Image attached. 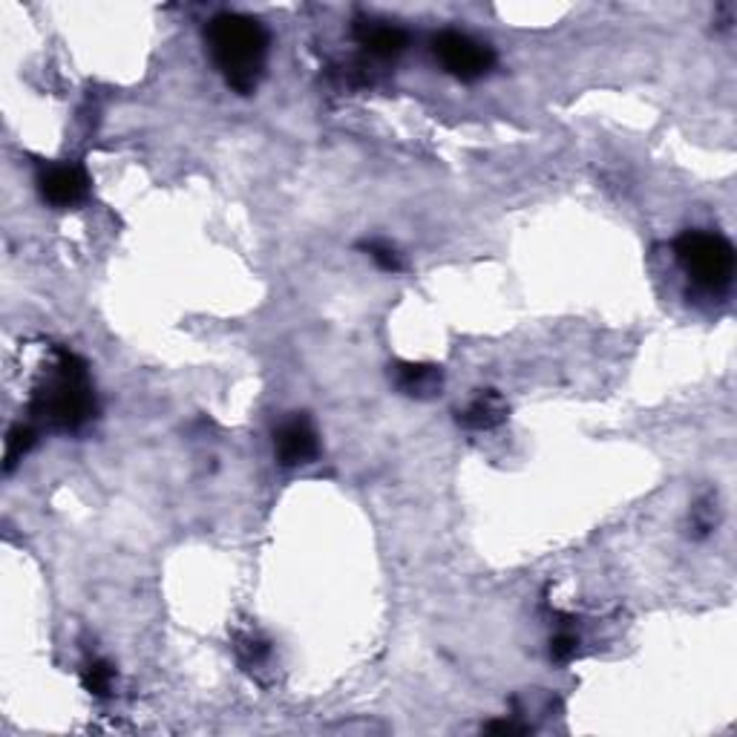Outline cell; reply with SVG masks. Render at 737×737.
Instances as JSON below:
<instances>
[{
  "label": "cell",
  "instance_id": "obj_1",
  "mask_svg": "<svg viewBox=\"0 0 737 737\" xmlns=\"http://www.w3.org/2000/svg\"><path fill=\"white\" fill-rule=\"evenodd\" d=\"M208 50L225 84L240 95H251L265 73L269 32L256 18L222 12L208 23Z\"/></svg>",
  "mask_w": 737,
  "mask_h": 737
},
{
  "label": "cell",
  "instance_id": "obj_2",
  "mask_svg": "<svg viewBox=\"0 0 737 737\" xmlns=\"http://www.w3.org/2000/svg\"><path fill=\"white\" fill-rule=\"evenodd\" d=\"M32 412L55 430L75 432L98 415L87 364L73 351L59 349L32 392Z\"/></svg>",
  "mask_w": 737,
  "mask_h": 737
},
{
  "label": "cell",
  "instance_id": "obj_3",
  "mask_svg": "<svg viewBox=\"0 0 737 737\" xmlns=\"http://www.w3.org/2000/svg\"><path fill=\"white\" fill-rule=\"evenodd\" d=\"M674 251L692 283L706 292H720L735 277V249L726 236L712 231H686Z\"/></svg>",
  "mask_w": 737,
  "mask_h": 737
},
{
  "label": "cell",
  "instance_id": "obj_4",
  "mask_svg": "<svg viewBox=\"0 0 737 737\" xmlns=\"http://www.w3.org/2000/svg\"><path fill=\"white\" fill-rule=\"evenodd\" d=\"M432 52L446 73L461 81L484 78L496 64V52L487 44L455 30H444L432 38Z\"/></svg>",
  "mask_w": 737,
  "mask_h": 737
},
{
  "label": "cell",
  "instance_id": "obj_5",
  "mask_svg": "<svg viewBox=\"0 0 737 737\" xmlns=\"http://www.w3.org/2000/svg\"><path fill=\"white\" fill-rule=\"evenodd\" d=\"M38 190L44 202L52 208H73V204L84 202L90 193V176L81 165L73 161H59V165H46L38 173Z\"/></svg>",
  "mask_w": 737,
  "mask_h": 737
},
{
  "label": "cell",
  "instance_id": "obj_6",
  "mask_svg": "<svg viewBox=\"0 0 737 737\" xmlns=\"http://www.w3.org/2000/svg\"><path fill=\"white\" fill-rule=\"evenodd\" d=\"M317 432H314L312 421L303 415H294L277 427L274 432V453L283 467H299L317 455Z\"/></svg>",
  "mask_w": 737,
  "mask_h": 737
},
{
  "label": "cell",
  "instance_id": "obj_7",
  "mask_svg": "<svg viewBox=\"0 0 737 737\" xmlns=\"http://www.w3.org/2000/svg\"><path fill=\"white\" fill-rule=\"evenodd\" d=\"M394 387L409 398L430 401V398L441 394L444 372L435 364H398L394 366Z\"/></svg>",
  "mask_w": 737,
  "mask_h": 737
},
{
  "label": "cell",
  "instance_id": "obj_8",
  "mask_svg": "<svg viewBox=\"0 0 737 737\" xmlns=\"http://www.w3.org/2000/svg\"><path fill=\"white\" fill-rule=\"evenodd\" d=\"M355 35H358V44L364 46L369 55H375V59H394V55H401L409 41L401 27H392V23L387 21H360Z\"/></svg>",
  "mask_w": 737,
  "mask_h": 737
},
{
  "label": "cell",
  "instance_id": "obj_9",
  "mask_svg": "<svg viewBox=\"0 0 737 737\" xmlns=\"http://www.w3.org/2000/svg\"><path fill=\"white\" fill-rule=\"evenodd\" d=\"M504 418H507V401H504L502 394L496 389H484L467 403V407L459 412V424L464 430H493V427L504 424Z\"/></svg>",
  "mask_w": 737,
  "mask_h": 737
},
{
  "label": "cell",
  "instance_id": "obj_10",
  "mask_svg": "<svg viewBox=\"0 0 737 737\" xmlns=\"http://www.w3.org/2000/svg\"><path fill=\"white\" fill-rule=\"evenodd\" d=\"M81 683L87 688L93 697H107L116 683V672H113L110 663H104V660H90L84 668H81Z\"/></svg>",
  "mask_w": 737,
  "mask_h": 737
},
{
  "label": "cell",
  "instance_id": "obj_11",
  "mask_svg": "<svg viewBox=\"0 0 737 737\" xmlns=\"http://www.w3.org/2000/svg\"><path fill=\"white\" fill-rule=\"evenodd\" d=\"M32 444H35V432L30 427H15V430L9 432L7 439V455H3V470L12 473L18 467V461H23V455L30 453Z\"/></svg>",
  "mask_w": 737,
  "mask_h": 737
},
{
  "label": "cell",
  "instance_id": "obj_12",
  "mask_svg": "<svg viewBox=\"0 0 737 737\" xmlns=\"http://www.w3.org/2000/svg\"><path fill=\"white\" fill-rule=\"evenodd\" d=\"M364 251L369 256H372V263L378 265L380 271H389V274H398V271L403 269L401 265V254L392 249V245H387V242H364Z\"/></svg>",
  "mask_w": 737,
  "mask_h": 737
},
{
  "label": "cell",
  "instance_id": "obj_13",
  "mask_svg": "<svg viewBox=\"0 0 737 737\" xmlns=\"http://www.w3.org/2000/svg\"><path fill=\"white\" fill-rule=\"evenodd\" d=\"M579 651V640L573 634H568V631H562V634H556L554 640H550V657L556 660V663H568V660L577 657Z\"/></svg>",
  "mask_w": 737,
  "mask_h": 737
},
{
  "label": "cell",
  "instance_id": "obj_14",
  "mask_svg": "<svg viewBox=\"0 0 737 737\" xmlns=\"http://www.w3.org/2000/svg\"><path fill=\"white\" fill-rule=\"evenodd\" d=\"M484 731H489V735H527L530 726H525V723H516V720H496V723H487Z\"/></svg>",
  "mask_w": 737,
  "mask_h": 737
}]
</instances>
